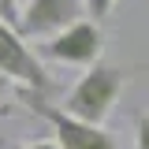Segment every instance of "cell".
<instances>
[{
	"mask_svg": "<svg viewBox=\"0 0 149 149\" xmlns=\"http://www.w3.org/2000/svg\"><path fill=\"white\" fill-rule=\"evenodd\" d=\"M86 15V0H22L19 4V34L22 37H45L67 30L71 22Z\"/></svg>",
	"mask_w": 149,
	"mask_h": 149,
	"instance_id": "5b68a950",
	"label": "cell"
},
{
	"mask_svg": "<svg viewBox=\"0 0 149 149\" xmlns=\"http://www.w3.org/2000/svg\"><path fill=\"white\" fill-rule=\"evenodd\" d=\"M8 90H11V78H8V74H0V104H4V97H8Z\"/></svg>",
	"mask_w": 149,
	"mask_h": 149,
	"instance_id": "30bf717a",
	"label": "cell"
},
{
	"mask_svg": "<svg viewBox=\"0 0 149 149\" xmlns=\"http://www.w3.org/2000/svg\"><path fill=\"white\" fill-rule=\"evenodd\" d=\"M134 149H149V112H134Z\"/></svg>",
	"mask_w": 149,
	"mask_h": 149,
	"instance_id": "8992f818",
	"label": "cell"
},
{
	"mask_svg": "<svg viewBox=\"0 0 149 149\" xmlns=\"http://www.w3.org/2000/svg\"><path fill=\"white\" fill-rule=\"evenodd\" d=\"M26 104L34 116H41L49 127H52L60 149H119V142L112 138L104 123H86V119H74L60 104H49L45 97H26Z\"/></svg>",
	"mask_w": 149,
	"mask_h": 149,
	"instance_id": "277c9868",
	"label": "cell"
},
{
	"mask_svg": "<svg viewBox=\"0 0 149 149\" xmlns=\"http://www.w3.org/2000/svg\"><path fill=\"white\" fill-rule=\"evenodd\" d=\"M0 74H8L15 86H22L26 97H45L52 90V78L45 71V63L37 60V52L4 19H0Z\"/></svg>",
	"mask_w": 149,
	"mask_h": 149,
	"instance_id": "7a4b0ae2",
	"label": "cell"
},
{
	"mask_svg": "<svg viewBox=\"0 0 149 149\" xmlns=\"http://www.w3.org/2000/svg\"><path fill=\"white\" fill-rule=\"evenodd\" d=\"M8 149H60V142H19V146H8Z\"/></svg>",
	"mask_w": 149,
	"mask_h": 149,
	"instance_id": "9c48e42d",
	"label": "cell"
},
{
	"mask_svg": "<svg viewBox=\"0 0 149 149\" xmlns=\"http://www.w3.org/2000/svg\"><path fill=\"white\" fill-rule=\"evenodd\" d=\"M112 8H116V0H86V15L97 19V22H101V19H108Z\"/></svg>",
	"mask_w": 149,
	"mask_h": 149,
	"instance_id": "52a82bcc",
	"label": "cell"
},
{
	"mask_svg": "<svg viewBox=\"0 0 149 149\" xmlns=\"http://www.w3.org/2000/svg\"><path fill=\"white\" fill-rule=\"evenodd\" d=\"M0 149H4V146H0Z\"/></svg>",
	"mask_w": 149,
	"mask_h": 149,
	"instance_id": "8fae6325",
	"label": "cell"
},
{
	"mask_svg": "<svg viewBox=\"0 0 149 149\" xmlns=\"http://www.w3.org/2000/svg\"><path fill=\"white\" fill-rule=\"evenodd\" d=\"M127 78H130L127 67L97 60V63L86 67V74L71 86V93L63 97L60 108L67 112V116H74V119H86V123H104L112 116V108H116L123 86H127Z\"/></svg>",
	"mask_w": 149,
	"mask_h": 149,
	"instance_id": "6da1fadb",
	"label": "cell"
},
{
	"mask_svg": "<svg viewBox=\"0 0 149 149\" xmlns=\"http://www.w3.org/2000/svg\"><path fill=\"white\" fill-rule=\"evenodd\" d=\"M101 52H104V30L97 19H78L67 30L45 37V45H41V56L63 67H93Z\"/></svg>",
	"mask_w": 149,
	"mask_h": 149,
	"instance_id": "3957f363",
	"label": "cell"
},
{
	"mask_svg": "<svg viewBox=\"0 0 149 149\" xmlns=\"http://www.w3.org/2000/svg\"><path fill=\"white\" fill-rule=\"evenodd\" d=\"M0 19L19 30V0H0Z\"/></svg>",
	"mask_w": 149,
	"mask_h": 149,
	"instance_id": "ba28073f",
	"label": "cell"
}]
</instances>
